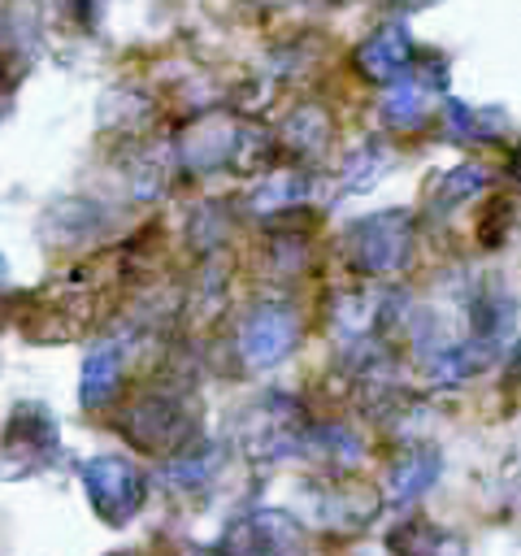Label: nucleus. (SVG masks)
Wrapping results in <instances>:
<instances>
[{"label": "nucleus", "mask_w": 521, "mask_h": 556, "mask_svg": "<svg viewBox=\"0 0 521 556\" xmlns=\"http://www.w3.org/2000/svg\"><path fill=\"white\" fill-rule=\"evenodd\" d=\"M399 222L404 213H382V217H365L352 226V261L360 274H386L404 261L408 230Z\"/></svg>", "instance_id": "obj_3"}, {"label": "nucleus", "mask_w": 521, "mask_h": 556, "mask_svg": "<svg viewBox=\"0 0 521 556\" xmlns=\"http://www.w3.org/2000/svg\"><path fill=\"white\" fill-rule=\"evenodd\" d=\"M56 456V417L43 404H17L0 430V473L22 478Z\"/></svg>", "instance_id": "obj_1"}, {"label": "nucleus", "mask_w": 521, "mask_h": 556, "mask_svg": "<svg viewBox=\"0 0 521 556\" xmlns=\"http://www.w3.org/2000/svg\"><path fill=\"white\" fill-rule=\"evenodd\" d=\"M408 52H412V43H408L404 26H382V30H373V35L360 43V52H356V70H360L365 78L395 83V78L408 74Z\"/></svg>", "instance_id": "obj_5"}, {"label": "nucleus", "mask_w": 521, "mask_h": 556, "mask_svg": "<svg viewBox=\"0 0 521 556\" xmlns=\"http://www.w3.org/2000/svg\"><path fill=\"white\" fill-rule=\"evenodd\" d=\"M96 4H100V0H69V9H74L78 22H96Z\"/></svg>", "instance_id": "obj_10"}, {"label": "nucleus", "mask_w": 521, "mask_h": 556, "mask_svg": "<svg viewBox=\"0 0 521 556\" xmlns=\"http://www.w3.org/2000/svg\"><path fill=\"white\" fill-rule=\"evenodd\" d=\"M82 491L109 526H126L143 504V473L126 456H91L82 465Z\"/></svg>", "instance_id": "obj_2"}, {"label": "nucleus", "mask_w": 521, "mask_h": 556, "mask_svg": "<svg viewBox=\"0 0 521 556\" xmlns=\"http://www.w3.org/2000/svg\"><path fill=\"white\" fill-rule=\"evenodd\" d=\"M122 387V348L113 339H100L87 356H82V378H78V395L82 408H100L117 395Z\"/></svg>", "instance_id": "obj_6"}, {"label": "nucleus", "mask_w": 521, "mask_h": 556, "mask_svg": "<svg viewBox=\"0 0 521 556\" xmlns=\"http://www.w3.org/2000/svg\"><path fill=\"white\" fill-rule=\"evenodd\" d=\"M482 182H486V174L469 161V165H456L452 174H443L439 178V204H460V200H469V195H478L482 191Z\"/></svg>", "instance_id": "obj_9"}, {"label": "nucleus", "mask_w": 521, "mask_h": 556, "mask_svg": "<svg viewBox=\"0 0 521 556\" xmlns=\"http://www.w3.org/2000/svg\"><path fill=\"white\" fill-rule=\"evenodd\" d=\"M4 96H9V87H4V78H0V117H4V104H9Z\"/></svg>", "instance_id": "obj_11"}, {"label": "nucleus", "mask_w": 521, "mask_h": 556, "mask_svg": "<svg viewBox=\"0 0 521 556\" xmlns=\"http://www.w3.org/2000/svg\"><path fill=\"white\" fill-rule=\"evenodd\" d=\"M295 348V317L282 304H260L247 313L243 330H239V352L252 365H278L287 352Z\"/></svg>", "instance_id": "obj_4"}, {"label": "nucleus", "mask_w": 521, "mask_h": 556, "mask_svg": "<svg viewBox=\"0 0 521 556\" xmlns=\"http://www.w3.org/2000/svg\"><path fill=\"white\" fill-rule=\"evenodd\" d=\"M434 478H439V452H434V447L408 452V456L391 469L386 495H391V504H412V500H421V495L434 486Z\"/></svg>", "instance_id": "obj_7"}, {"label": "nucleus", "mask_w": 521, "mask_h": 556, "mask_svg": "<svg viewBox=\"0 0 521 556\" xmlns=\"http://www.w3.org/2000/svg\"><path fill=\"white\" fill-rule=\"evenodd\" d=\"M425 109H430V87H425L421 78L395 83L391 96L382 100V117H386L391 126H412V122L425 117Z\"/></svg>", "instance_id": "obj_8"}]
</instances>
